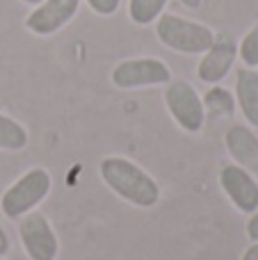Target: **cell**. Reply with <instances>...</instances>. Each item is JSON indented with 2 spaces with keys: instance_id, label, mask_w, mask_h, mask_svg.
<instances>
[{
  "instance_id": "cell-17",
  "label": "cell",
  "mask_w": 258,
  "mask_h": 260,
  "mask_svg": "<svg viewBox=\"0 0 258 260\" xmlns=\"http://www.w3.org/2000/svg\"><path fill=\"white\" fill-rule=\"evenodd\" d=\"M247 238L251 242H258V210L249 215V221H247Z\"/></svg>"
},
{
  "instance_id": "cell-19",
  "label": "cell",
  "mask_w": 258,
  "mask_h": 260,
  "mask_svg": "<svg viewBox=\"0 0 258 260\" xmlns=\"http://www.w3.org/2000/svg\"><path fill=\"white\" fill-rule=\"evenodd\" d=\"M7 251H9V240H7V235H5L3 226H0V256H5Z\"/></svg>"
},
{
  "instance_id": "cell-2",
  "label": "cell",
  "mask_w": 258,
  "mask_h": 260,
  "mask_svg": "<svg viewBox=\"0 0 258 260\" xmlns=\"http://www.w3.org/2000/svg\"><path fill=\"white\" fill-rule=\"evenodd\" d=\"M155 37L163 46L183 55H204L213 46L215 32L208 25L178 14H163L155 21Z\"/></svg>"
},
{
  "instance_id": "cell-22",
  "label": "cell",
  "mask_w": 258,
  "mask_h": 260,
  "mask_svg": "<svg viewBox=\"0 0 258 260\" xmlns=\"http://www.w3.org/2000/svg\"><path fill=\"white\" fill-rule=\"evenodd\" d=\"M0 260H3V258H0Z\"/></svg>"
},
{
  "instance_id": "cell-5",
  "label": "cell",
  "mask_w": 258,
  "mask_h": 260,
  "mask_svg": "<svg viewBox=\"0 0 258 260\" xmlns=\"http://www.w3.org/2000/svg\"><path fill=\"white\" fill-rule=\"evenodd\" d=\"M110 80L117 89H144L167 85L172 80V71L158 57H131L121 59L112 69Z\"/></svg>"
},
{
  "instance_id": "cell-7",
  "label": "cell",
  "mask_w": 258,
  "mask_h": 260,
  "mask_svg": "<svg viewBox=\"0 0 258 260\" xmlns=\"http://www.w3.org/2000/svg\"><path fill=\"white\" fill-rule=\"evenodd\" d=\"M80 0H41L25 18V27L37 37H50L78 16Z\"/></svg>"
},
{
  "instance_id": "cell-18",
  "label": "cell",
  "mask_w": 258,
  "mask_h": 260,
  "mask_svg": "<svg viewBox=\"0 0 258 260\" xmlns=\"http://www.w3.org/2000/svg\"><path fill=\"white\" fill-rule=\"evenodd\" d=\"M240 260H258V242H254L251 247H247V251L242 253Z\"/></svg>"
},
{
  "instance_id": "cell-1",
  "label": "cell",
  "mask_w": 258,
  "mask_h": 260,
  "mask_svg": "<svg viewBox=\"0 0 258 260\" xmlns=\"http://www.w3.org/2000/svg\"><path fill=\"white\" fill-rule=\"evenodd\" d=\"M103 183L117 197L137 208H153L160 201V185L140 165L121 155H110L99 167Z\"/></svg>"
},
{
  "instance_id": "cell-9",
  "label": "cell",
  "mask_w": 258,
  "mask_h": 260,
  "mask_svg": "<svg viewBox=\"0 0 258 260\" xmlns=\"http://www.w3.org/2000/svg\"><path fill=\"white\" fill-rule=\"evenodd\" d=\"M236 59H238V44L233 41V37L217 35L213 46L201 55L199 64H197V76L206 85H217L231 73Z\"/></svg>"
},
{
  "instance_id": "cell-21",
  "label": "cell",
  "mask_w": 258,
  "mask_h": 260,
  "mask_svg": "<svg viewBox=\"0 0 258 260\" xmlns=\"http://www.w3.org/2000/svg\"><path fill=\"white\" fill-rule=\"evenodd\" d=\"M23 3H25V5H35V7H37V5H39L41 0H23Z\"/></svg>"
},
{
  "instance_id": "cell-20",
  "label": "cell",
  "mask_w": 258,
  "mask_h": 260,
  "mask_svg": "<svg viewBox=\"0 0 258 260\" xmlns=\"http://www.w3.org/2000/svg\"><path fill=\"white\" fill-rule=\"evenodd\" d=\"M178 3H181L183 7H187V9H199L201 5H204V0H178Z\"/></svg>"
},
{
  "instance_id": "cell-12",
  "label": "cell",
  "mask_w": 258,
  "mask_h": 260,
  "mask_svg": "<svg viewBox=\"0 0 258 260\" xmlns=\"http://www.w3.org/2000/svg\"><path fill=\"white\" fill-rule=\"evenodd\" d=\"M27 139H30V135H27L25 126H21L12 117L0 112V151H23L27 146Z\"/></svg>"
},
{
  "instance_id": "cell-6",
  "label": "cell",
  "mask_w": 258,
  "mask_h": 260,
  "mask_svg": "<svg viewBox=\"0 0 258 260\" xmlns=\"http://www.w3.org/2000/svg\"><path fill=\"white\" fill-rule=\"evenodd\" d=\"M18 238L30 260H55L57 258V235L48 217L39 210H32L18 219Z\"/></svg>"
},
{
  "instance_id": "cell-11",
  "label": "cell",
  "mask_w": 258,
  "mask_h": 260,
  "mask_svg": "<svg viewBox=\"0 0 258 260\" xmlns=\"http://www.w3.org/2000/svg\"><path fill=\"white\" fill-rule=\"evenodd\" d=\"M236 105L249 128H258V71L256 69H238L236 73Z\"/></svg>"
},
{
  "instance_id": "cell-4",
  "label": "cell",
  "mask_w": 258,
  "mask_h": 260,
  "mask_svg": "<svg viewBox=\"0 0 258 260\" xmlns=\"http://www.w3.org/2000/svg\"><path fill=\"white\" fill-rule=\"evenodd\" d=\"M165 105L172 119L185 133H199L206 123V110L199 91L187 80H169L165 85Z\"/></svg>"
},
{
  "instance_id": "cell-13",
  "label": "cell",
  "mask_w": 258,
  "mask_h": 260,
  "mask_svg": "<svg viewBox=\"0 0 258 260\" xmlns=\"http://www.w3.org/2000/svg\"><path fill=\"white\" fill-rule=\"evenodd\" d=\"M201 101H204L206 114H213V117H233V112H236V108H238L236 96L229 89L217 87V85L210 87Z\"/></svg>"
},
{
  "instance_id": "cell-8",
  "label": "cell",
  "mask_w": 258,
  "mask_h": 260,
  "mask_svg": "<svg viewBox=\"0 0 258 260\" xmlns=\"http://www.w3.org/2000/svg\"><path fill=\"white\" fill-rule=\"evenodd\" d=\"M219 187L240 212L251 215L258 210V180L236 162L219 169Z\"/></svg>"
},
{
  "instance_id": "cell-3",
  "label": "cell",
  "mask_w": 258,
  "mask_h": 260,
  "mask_svg": "<svg viewBox=\"0 0 258 260\" xmlns=\"http://www.w3.org/2000/svg\"><path fill=\"white\" fill-rule=\"evenodd\" d=\"M50 187H53V180L44 167H35V169L25 171L21 178H16L9 185L7 192L0 199V208H3L5 217L21 219L23 215L32 212L48 197Z\"/></svg>"
},
{
  "instance_id": "cell-16",
  "label": "cell",
  "mask_w": 258,
  "mask_h": 260,
  "mask_svg": "<svg viewBox=\"0 0 258 260\" xmlns=\"http://www.w3.org/2000/svg\"><path fill=\"white\" fill-rule=\"evenodd\" d=\"M87 5L99 16H112V14H117L121 0H87Z\"/></svg>"
},
{
  "instance_id": "cell-10",
  "label": "cell",
  "mask_w": 258,
  "mask_h": 260,
  "mask_svg": "<svg viewBox=\"0 0 258 260\" xmlns=\"http://www.w3.org/2000/svg\"><path fill=\"white\" fill-rule=\"evenodd\" d=\"M224 146H227L231 160L258 180V135L249 126H231L224 135Z\"/></svg>"
},
{
  "instance_id": "cell-14",
  "label": "cell",
  "mask_w": 258,
  "mask_h": 260,
  "mask_svg": "<svg viewBox=\"0 0 258 260\" xmlns=\"http://www.w3.org/2000/svg\"><path fill=\"white\" fill-rule=\"evenodd\" d=\"M169 0H128V18L135 25H151L165 14Z\"/></svg>"
},
{
  "instance_id": "cell-15",
  "label": "cell",
  "mask_w": 258,
  "mask_h": 260,
  "mask_svg": "<svg viewBox=\"0 0 258 260\" xmlns=\"http://www.w3.org/2000/svg\"><path fill=\"white\" fill-rule=\"evenodd\" d=\"M238 57L242 59L247 69H258V21L242 37L240 46H238Z\"/></svg>"
}]
</instances>
